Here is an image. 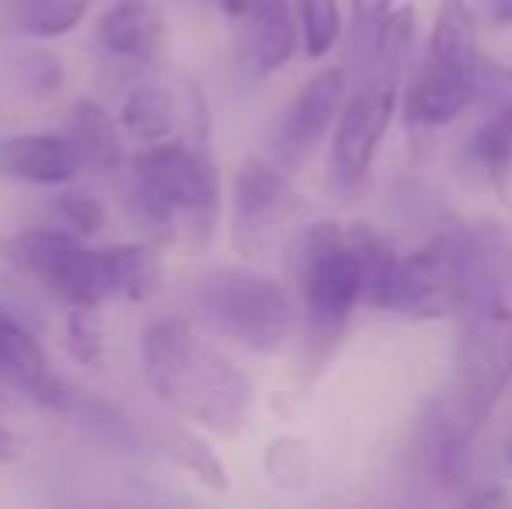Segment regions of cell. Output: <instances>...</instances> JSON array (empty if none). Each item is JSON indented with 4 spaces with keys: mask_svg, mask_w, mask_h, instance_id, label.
Masks as SVG:
<instances>
[{
    "mask_svg": "<svg viewBox=\"0 0 512 509\" xmlns=\"http://www.w3.org/2000/svg\"><path fill=\"white\" fill-rule=\"evenodd\" d=\"M189 136L147 143L129 157L126 213L154 245H171L178 234L192 252H206L220 220V168L213 157V119L196 81L185 84Z\"/></svg>",
    "mask_w": 512,
    "mask_h": 509,
    "instance_id": "1",
    "label": "cell"
},
{
    "mask_svg": "<svg viewBox=\"0 0 512 509\" xmlns=\"http://www.w3.org/2000/svg\"><path fill=\"white\" fill-rule=\"evenodd\" d=\"M140 367L150 391L203 433L237 440L255 412V384L234 360L196 335L182 314L154 318L140 332Z\"/></svg>",
    "mask_w": 512,
    "mask_h": 509,
    "instance_id": "2",
    "label": "cell"
},
{
    "mask_svg": "<svg viewBox=\"0 0 512 509\" xmlns=\"http://www.w3.org/2000/svg\"><path fill=\"white\" fill-rule=\"evenodd\" d=\"M286 269L300 297L307 356L317 367L342 342L359 304V265L345 227L335 220H317L293 231L286 245Z\"/></svg>",
    "mask_w": 512,
    "mask_h": 509,
    "instance_id": "3",
    "label": "cell"
},
{
    "mask_svg": "<svg viewBox=\"0 0 512 509\" xmlns=\"http://www.w3.org/2000/svg\"><path fill=\"white\" fill-rule=\"evenodd\" d=\"M199 325L258 356H272L297 332L293 297L248 265H223L196 283Z\"/></svg>",
    "mask_w": 512,
    "mask_h": 509,
    "instance_id": "4",
    "label": "cell"
},
{
    "mask_svg": "<svg viewBox=\"0 0 512 509\" xmlns=\"http://www.w3.org/2000/svg\"><path fill=\"white\" fill-rule=\"evenodd\" d=\"M478 28L467 0H439L432 21L429 53L422 70L408 84L405 119L411 126H450L471 105L474 70H478Z\"/></svg>",
    "mask_w": 512,
    "mask_h": 509,
    "instance_id": "5",
    "label": "cell"
},
{
    "mask_svg": "<svg viewBox=\"0 0 512 509\" xmlns=\"http://www.w3.org/2000/svg\"><path fill=\"white\" fill-rule=\"evenodd\" d=\"M478 245V220H450L415 252L398 255L384 311L408 321H436L460 311Z\"/></svg>",
    "mask_w": 512,
    "mask_h": 509,
    "instance_id": "6",
    "label": "cell"
},
{
    "mask_svg": "<svg viewBox=\"0 0 512 509\" xmlns=\"http://www.w3.org/2000/svg\"><path fill=\"white\" fill-rule=\"evenodd\" d=\"M457 314H464V328L453 353V381L446 394L481 433L512 381V307L506 293H492L464 304Z\"/></svg>",
    "mask_w": 512,
    "mask_h": 509,
    "instance_id": "7",
    "label": "cell"
},
{
    "mask_svg": "<svg viewBox=\"0 0 512 509\" xmlns=\"http://www.w3.org/2000/svg\"><path fill=\"white\" fill-rule=\"evenodd\" d=\"M21 276H32L67 307H102L115 297L108 248H88L63 227H32L11 238Z\"/></svg>",
    "mask_w": 512,
    "mask_h": 509,
    "instance_id": "8",
    "label": "cell"
},
{
    "mask_svg": "<svg viewBox=\"0 0 512 509\" xmlns=\"http://www.w3.org/2000/svg\"><path fill=\"white\" fill-rule=\"evenodd\" d=\"M304 213V196L272 157H244L230 175V245L262 258Z\"/></svg>",
    "mask_w": 512,
    "mask_h": 509,
    "instance_id": "9",
    "label": "cell"
},
{
    "mask_svg": "<svg viewBox=\"0 0 512 509\" xmlns=\"http://www.w3.org/2000/svg\"><path fill=\"white\" fill-rule=\"evenodd\" d=\"M401 95V77L384 70H363L356 88L345 95L335 116V136H331V178L342 189H352L373 168L387 126L394 119Z\"/></svg>",
    "mask_w": 512,
    "mask_h": 509,
    "instance_id": "10",
    "label": "cell"
},
{
    "mask_svg": "<svg viewBox=\"0 0 512 509\" xmlns=\"http://www.w3.org/2000/svg\"><path fill=\"white\" fill-rule=\"evenodd\" d=\"M349 95V67H324L290 98L269 136V154L283 171L304 168Z\"/></svg>",
    "mask_w": 512,
    "mask_h": 509,
    "instance_id": "11",
    "label": "cell"
},
{
    "mask_svg": "<svg viewBox=\"0 0 512 509\" xmlns=\"http://www.w3.org/2000/svg\"><path fill=\"white\" fill-rule=\"evenodd\" d=\"M471 105H481L485 119L464 143L467 164L492 185H506L512 178V67L478 60Z\"/></svg>",
    "mask_w": 512,
    "mask_h": 509,
    "instance_id": "12",
    "label": "cell"
},
{
    "mask_svg": "<svg viewBox=\"0 0 512 509\" xmlns=\"http://www.w3.org/2000/svg\"><path fill=\"white\" fill-rule=\"evenodd\" d=\"M474 440H478V429L460 415L450 394H432L429 405L418 415L415 433H411L418 471L439 489H453L467 478Z\"/></svg>",
    "mask_w": 512,
    "mask_h": 509,
    "instance_id": "13",
    "label": "cell"
},
{
    "mask_svg": "<svg viewBox=\"0 0 512 509\" xmlns=\"http://www.w3.org/2000/svg\"><path fill=\"white\" fill-rule=\"evenodd\" d=\"M81 171V154L67 133H18L0 140V178L60 189L77 182Z\"/></svg>",
    "mask_w": 512,
    "mask_h": 509,
    "instance_id": "14",
    "label": "cell"
},
{
    "mask_svg": "<svg viewBox=\"0 0 512 509\" xmlns=\"http://www.w3.org/2000/svg\"><path fill=\"white\" fill-rule=\"evenodd\" d=\"M95 42L108 60L147 67L168 46V21L154 0H115L98 18Z\"/></svg>",
    "mask_w": 512,
    "mask_h": 509,
    "instance_id": "15",
    "label": "cell"
},
{
    "mask_svg": "<svg viewBox=\"0 0 512 509\" xmlns=\"http://www.w3.org/2000/svg\"><path fill=\"white\" fill-rule=\"evenodd\" d=\"M244 63L258 77L279 74L297 56L300 28L293 0H255L244 14Z\"/></svg>",
    "mask_w": 512,
    "mask_h": 509,
    "instance_id": "16",
    "label": "cell"
},
{
    "mask_svg": "<svg viewBox=\"0 0 512 509\" xmlns=\"http://www.w3.org/2000/svg\"><path fill=\"white\" fill-rule=\"evenodd\" d=\"M70 143L81 154L84 171H95V175H115L126 157V133H122L119 119L105 109L98 98H77L67 112V129Z\"/></svg>",
    "mask_w": 512,
    "mask_h": 509,
    "instance_id": "17",
    "label": "cell"
},
{
    "mask_svg": "<svg viewBox=\"0 0 512 509\" xmlns=\"http://www.w3.org/2000/svg\"><path fill=\"white\" fill-rule=\"evenodd\" d=\"M0 377L28 398H35L49 377V360L42 342L4 304H0Z\"/></svg>",
    "mask_w": 512,
    "mask_h": 509,
    "instance_id": "18",
    "label": "cell"
},
{
    "mask_svg": "<svg viewBox=\"0 0 512 509\" xmlns=\"http://www.w3.org/2000/svg\"><path fill=\"white\" fill-rule=\"evenodd\" d=\"M345 238H349V248L359 265V304L384 311L387 293H391L394 283V269H398V252L366 220H356V224L345 227Z\"/></svg>",
    "mask_w": 512,
    "mask_h": 509,
    "instance_id": "19",
    "label": "cell"
},
{
    "mask_svg": "<svg viewBox=\"0 0 512 509\" xmlns=\"http://www.w3.org/2000/svg\"><path fill=\"white\" fill-rule=\"evenodd\" d=\"M119 126L133 143H161L178 136V105L161 84H136L119 105Z\"/></svg>",
    "mask_w": 512,
    "mask_h": 509,
    "instance_id": "20",
    "label": "cell"
},
{
    "mask_svg": "<svg viewBox=\"0 0 512 509\" xmlns=\"http://www.w3.org/2000/svg\"><path fill=\"white\" fill-rule=\"evenodd\" d=\"M108 262H112L115 276V297H126L133 304H143L157 293L164 279V258L161 245L154 241H122V245L108 248Z\"/></svg>",
    "mask_w": 512,
    "mask_h": 509,
    "instance_id": "21",
    "label": "cell"
},
{
    "mask_svg": "<svg viewBox=\"0 0 512 509\" xmlns=\"http://www.w3.org/2000/svg\"><path fill=\"white\" fill-rule=\"evenodd\" d=\"M91 0H7L14 28L28 39L56 42L74 35L88 18Z\"/></svg>",
    "mask_w": 512,
    "mask_h": 509,
    "instance_id": "22",
    "label": "cell"
},
{
    "mask_svg": "<svg viewBox=\"0 0 512 509\" xmlns=\"http://www.w3.org/2000/svg\"><path fill=\"white\" fill-rule=\"evenodd\" d=\"M168 450H171V461H175L192 482L203 485L206 492H213V496H227L230 492V471H227V464H223V457L216 454L213 443L206 440V433L189 429V426L175 429Z\"/></svg>",
    "mask_w": 512,
    "mask_h": 509,
    "instance_id": "23",
    "label": "cell"
},
{
    "mask_svg": "<svg viewBox=\"0 0 512 509\" xmlns=\"http://www.w3.org/2000/svg\"><path fill=\"white\" fill-rule=\"evenodd\" d=\"M265 475L276 489L304 492L314 478V450L304 436L283 433L265 447Z\"/></svg>",
    "mask_w": 512,
    "mask_h": 509,
    "instance_id": "24",
    "label": "cell"
},
{
    "mask_svg": "<svg viewBox=\"0 0 512 509\" xmlns=\"http://www.w3.org/2000/svg\"><path fill=\"white\" fill-rule=\"evenodd\" d=\"M49 213H53L56 227L77 234L81 241L98 238L108 227V210L102 199L88 189H77L74 182L56 189V196L49 199Z\"/></svg>",
    "mask_w": 512,
    "mask_h": 509,
    "instance_id": "25",
    "label": "cell"
},
{
    "mask_svg": "<svg viewBox=\"0 0 512 509\" xmlns=\"http://www.w3.org/2000/svg\"><path fill=\"white\" fill-rule=\"evenodd\" d=\"M297 28H300V46L310 60H324L335 49L338 35H342V7L338 0H297Z\"/></svg>",
    "mask_w": 512,
    "mask_h": 509,
    "instance_id": "26",
    "label": "cell"
},
{
    "mask_svg": "<svg viewBox=\"0 0 512 509\" xmlns=\"http://www.w3.org/2000/svg\"><path fill=\"white\" fill-rule=\"evenodd\" d=\"M63 349L77 367L98 370L105 363V321L98 307H70L63 318Z\"/></svg>",
    "mask_w": 512,
    "mask_h": 509,
    "instance_id": "27",
    "label": "cell"
},
{
    "mask_svg": "<svg viewBox=\"0 0 512 509\" xmlns=\"http://www.w3.org/2000/svg\"><path fill=\"white\" fill-rule=\"evenodd\" d=\"M67 81V70L56 53L46 49H25V53L14 56V84H18L25 95L35 98H53L56 91Z\"/></svg>",
    "mask_w": 512,
    "mask_h": 509,
    "instance_id": "28",
    "label": "cell"
},
{
    "mask_svg": "<svg viewBox=\"0 0 512 509\" xmlns=\"http://www.w3.org/2000/svg\"><path fill=\"white\" fill-rule=\"evenodd\" d=\"M352 4V35H349V67L359 70L370 53V42L377 35V28L384 25V18L394 11V0H349Z\"/></svg>",
    "mask_w": 512,
    "mask_h": 509,
    "instance_id": "29",
    "label": "cell"
},
{
    "mask_svg": "<svg viewBox=\"0 0 512 509\" xmlns=\"http://www.w3.org/2000/svg\"><path fill=\"white\" fill-rule=\"evenodd\" d=\"M21 279V265L14 255V245L0 234V286H14Z\"/></svg>",
    "mask_w": 512,
    "mask_h": 509,
    "instance_id": "30",
    "label": "cell"
},
{
    "mask_svg": "<svg viewBox=\"0 0 512 509\" xmlns=\"http://www.w3.org/2000/svg\"><path fill=\"white\" fill-rule=\"evenodd\" d=\"M464 506H512V492L506 485H492V489H474L464 496Z\"/></svg>",
    "mask_w": 512,
    "mask_h": 509,
    "instance_id": "31",
    "label": "cell"
},
{
    "mask_svg": "<svg viewBox=\"0 0 512 509\" xmlns=\"http://www.w3.org/2000/svg\"><path fill=\"white\" fill-rule=\"evenodd\" d=\"M209 4H213L216 11L223 14V18H230V21H241L244 14H248V7L255 4V0H209Z\"/></svg>",
    "mask_w": 512,
    "mask_h": 509,
    "instance_id": "32",
    "label": "cell"
},
{
    "mask_svg": "<svg viewBox=\"0 0 512 509\" xmlns=\"http://www.w3.org/2000/svg\"><path fill=\"white\" fill-rule=\"evenodd\" d=\"M488 14H492L495 25H509L512 28V0H485Z\"/></svg>",
    "mask_w": 512,
    "mask_h": 509,
    "instance_id": "33",
    "label": "cell"
},
{
    "mask_svg": "<svg viewBox=\"0 0 512 509\" xmlns=\"http://www.w3.org/2000/svg\"><path fill=\"white\" fill-rule=\"evenodd\" d=\"M14 454H18V440H14V433L7 429V422L0 419V461H11Z\"/></svg>",
    "mask_w": 512,
    "mask_h": 509,
    "instance_id": "34",
    "label": "cell"
},
{
    "mask_svg": "<svg viewBox=\"0 0 512 509\" xmlns=\"http://www.w3.org/2000/svg\"><path fill=\"white\" fill-rule=\"evenodd\" d=\"M509 468H512V443H509Z\"/></svg>",
    "mask_w": 512,
    "mask_h": 509,
    "instance_id": "35",
    "label": "cell"
}]
</instances>
